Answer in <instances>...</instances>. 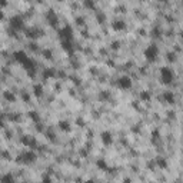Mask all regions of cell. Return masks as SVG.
Segmentation results:
<instances>
[{
	"label": "cell",
	"mask_w": 183,
	"mask_h": 183,
	"mask_svg": "<svg viewBox=\"0 0 183 183\" xmlns=\"http://www.w3.org/2000/svg\"><path fill=\"white\" fill-rule=\"evenodd\" d=\"M173 77H175V75H173V70H172V69H169V67L160 69V80H162V83H165V84L172 83V82H173Z\"/></svg>",
	"instance_id": "obj_1"
},
{
	"label": "cell",
	"mask_w": 183,
	"mask_h": 183,
	"mask_svg": "<svg viewBox=\"0 0 183 183\" xmlns=\"http://www.w3.org/2000/svg\"><path fill=\"white\" fill-rule=\"evenodd\" d=\"M36 160V154H34L33 150H26L19 156V162L25 163V165H29V163H33Z\"/></svg>",
	"instance_id": "obj_2"
},
{
	"label": "cell",
	"mask_w": 183,
	"mask_h": 183,
	"mask_svg": "<svg viewBox=\"0 0 183 183\" xmlns=\"http://www.w3.org/2000/svg\"><path fill=\"white\" fill-rule=\"evenodd\" d=\"M145 54H146V57H147V60H149V62H153V60H156V57H158V54H159L158 46H154V45L149 46V47L146 49Z\"/></svg>",
	"instance_id": "obj_3"
},
{
	"label": "cell",
	"mask_w": 183,
	"mask_h": 183,
	"mask_svg": "<svg viewBox=\"0 0 183 183\" xmlns=\"http://www.w3.org/2000/svg\"><path fill=\"white\" fill-rule=\"evenodd\" d=\"M10 26H12V29H14V30H21L23 29V26H25V23H23V17L19 16V14L13 16L12 19H10Z\"/></svg>",
	"instance_id": "obj_4"
},
{
	"label": "cell",
	"mask_w": 183,
	"mask_h": 183,
	"mask_svg": "<svg viewBox=\"0 0 183 183\" xmlns=\"http://www.w3.org/2000/svg\"><path fill=\"white\" fill-rule=\"evenodd\" d=\"M116 84H117V88H120V89H123V90H126V89H130L132 88V79L130 77H127V76H122L120 79L116 82Z\"/></svg>",
	"instance_id": "obj_5"
},
{
	"label": "cell",
	"mask_w": 183,
	"mask_h": 183,
	"mask_svg": "<svg viewBox=\"0 0 183 183\" xmlns=\"http://www.w3.org/2000/svg\"><path fill=\"white\" fill-rule=\"evenodd\" d=\"M102 142H103V145H106V146H109V145H112V142H113V136H112V133L110 132H103L102 133Z\"/></svg>",
	"instance_id": "obj_6"
},
{
	"label": "cell",
	"mask_w": 183,
	"mask_h": 183,
	"mask_svg": "<svg viewBox=\"0 0 183 183\" xmlns=\"http://www.w3.org/2000/svg\"><path fill=\"white\" fill-rule=\"evenodd\" d=\"M60 33H62V37H64L66 40H72V27H69V26L63 27Z\"/></svg>",
	"instance_id": "obj_7"
},
{
	"label": "cell",
	"mask_w": 183,
	"mask_h": 183,
	"mask_svg": "<svg viewBox=\"0 0 183 183\" xmlns=\"http://www.w3.org/2000/svg\"><path fill=\"white\" fill-rule=\"evenodd\" d=\"M163 99L166 100L167 103H173V102H175V95H173L172 91H165V93H163Z\"/></svg>",
	"instance_id": "obj_8"
},
{
	"label": "cell",
	"mask_w": 183,
	"mask_h": 183,
	"mask_svg": "<svg viewBox=\"0 0 183 183\" xmlns=\"http://www.w3.org/2000/svg\"><path fill=\"white\" fill-rule=\"evenodd\" d=\"M2 183H14V177L7 173V175L2 176Z\"/></svg>",
	"instance_id": "obj_9"
},
{
	"label": "cell",
	"mask_w": 183,
	"mask_h": 183,
	"mask_svg": "<svg viewBox=\"0 0 183 183\" xmlns=\"http://www.w3.org/2000/svg\"><path fill=\"white\" fill-rule=\"evenodd\" d=\"M125 23L122 20H117V21H115L113 23V29H116V30H122V29H125Z\"/></svg>",
	"instance_id": "obj_10"
},
{
	"label": "cell",
	"mask_w": 183,
	"mask_h": 183,
	"mask_svg": "<svg viewBox=\"0 0 183 183\" xmlns=\"http://www.w3.org/2000/svg\"><path fill=\"white\" fill-rule=\"evenodd\" d=\"M33 90H36V95L40 96V95H42V91H43V88L40 86V84H36V86L33 88Z\"/></svg>",
	"instance_id": "obj_11"
},
{
	"label": "cell",
	"mask_w": 183,
	"mask_h": 183,
	"mask_svg": "<svg viewBox=\"0 0 183 183\" xmlns=\"http://www.w3.org/2000/svg\"><path fill=\"white\" fill-rule=\"evenodd\" d=\"M97 166H99L100 169H106V167H107V165H106V162H104V160H99V162H97Z\"/></svg>",
	"instance_id": "obj_12"
},
{
	"label": "cell",
	"mask_w": 183,
	"mask_h": 183,
	"mask_svg": "<svg viewBox=\"0 0 183 183\" xmlns=\"http://www.w3.org/2000/svg\"><path fill=\"white\" fill-rule=\"evenodd\" d=\"M140 97H142L143 100H149V99H150V95L147 93V91H143V93L140 95Z\"/></svg>",
	"instance_id": "obj_13"
},
{
	"label": "cell",
	"mask_w": 183,
	"mask_h": 183,
	"mask_svg": "<svg viewBox=\"0 0 183 183\" xmlns=\"http://www.w3.org/2000/svg\"><path fill=\"white\" fill-rule=\"evenodd\" d=\"M59 125H60V127H62L63 130H67V129H69V123H66V122H60Z\"/></svg>",
	"instance_id": "obj_14"
},
{
	"label": "cell",
	"mask_w": 183,
	"mask_h": 183,
	"mask_svg": "<svg viewBox=\"0 0 183 183\" xmlns=\"http://www.w3.org/2000/svg\"><path fill=\"white\" fill-rule=\"evenodd\" d=\"M158 165L162 167H166V162H165V159H158Z\"/></svg>",
	"instance_id": "obj_15"
},
{
	"label": "cell",
	"mask_w": 183,
	"mask_h": 183,
	"mask_svg": "<svg viewBox=\"0 0 183 183\" xmlns=\"http://www.w3.org/2000/svg\"><path fill=\"white\" fill-rule=\"evenodd\" d=\"M42 183H50V179L49 177H45V179L42 180Z\"/></svg>",
	"instance_id": "obj_16"
}]
</instances>
